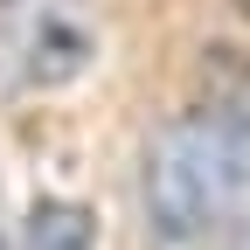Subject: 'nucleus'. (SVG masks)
Returning <instances> with one entry per match:
<instances>
[{"instance_id":"6","label":"nucleus","mask_w":250,"mask_h":250,"mask_svg":"<svg viewBox=\"0 0 250 250\" xmlns=\"http://www.w3.org/2000/svg\"><path fill=\"white\" fill-rule=\"evenodd\" d=\"M236 7H243V14H250V0H236Z\"/></svg>"},{"instance_id":"5","label":"nucleus","mask_w":250,"mask_h":250,"mask_svg":"<svg viewBox=\"0 0 250 250\" xmlns=\"http://www.w3.org/2000/svg\"><path fill=\"white\" fill-rule=\"evenodd\" d=\"M0 250H14V243H7V236H0Z\"/></svg>"},{"instance_id":"2","label":"nucleus","mask_w":250,"mask_h":250,"mask_svg":"<svg viewBox=\"0 0 250 250\" xmlns=\"http://www.w3.org/2000/svg\"><path fill=\"white\" fill-rule=\"evenodd\" d=\"M98 35L62 0H28L0 21V90H62L90 70Z\"/></svg>"},{"instance_id":"4","label":"nucleus","mask_w":250,"mask_h":250,"mask_svg":"<svg viewBox=\"0 0 250 250\" xmlns=\"http://www.w3.org/2000/svg\"><path fill=\"white\" fill-rule=\"evenodd\" d=\"M236 250H250V229H243V236H236Z\"/></svg>"},{"instance_id":"1","label":"nucleus","mask_w":250,"mask_h":250,"mask_svg":"<svg viewBox=\"0 0 250 250\" xmlns=\"http://www.w3.org/2000/svg\"><path fill=\"white\" fill-rule=\"evenodd\" d=\"M250 195V125L236 111H188L146 139L139 202L153 250H202Z\"/></svg>"},{"instance_id":"3","label":"nucleus","mask_w":250,"mask_h":250,"mask_svg":"<svg viewBox=\"0 0 250 250\" xmlns=\"http://www.w3.org/2000/svg\"><path fill=\"white\" fill-rule=\"evenodd\" d=\"M14 250H98V215L83 202H35Z\"/></svg>"}]
</instances>
